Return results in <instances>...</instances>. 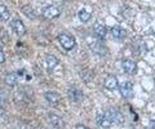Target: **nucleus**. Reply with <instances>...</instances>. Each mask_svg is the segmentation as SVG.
Returning <instances> with one entry per match:
<instances>
[{"mask_svg": "<svg viewBox=\"0 0 155 129\" xmlns=\"http://www.w3.org/2000/svg\"><path fill=\"white\" fill-rule=\"evenodd\" d=\"M78 16H79V20H80L81 22H88V21L91 20L92 14H91V12L88 11V9H81Z\"/></svg>", "mask_w": 155, "mask_h": 129, "instance_id": "f3484780", "label": "nucleus"}, {"mask_svg": "<svg viewBox=\"0 0 155 129\" xmlns=\"http://www.w3.org/2000/svg\"><path fill=\"white\" fill-rule=\"evenodd\" d=\"M69 97L74 103H79V102L83 101L84 95H83V93H81V90L76 89V88H72V89L69 90Z\"/></svg>", "mask_w": 155, "mask_h": 129, "instance_id": "9b49d317", "label": "nucleus"}, {"mask_svg": "<svg viewBox=\"0 0 155 129\" xmlns=\"http://www.w3.org/2000/svg\"><path fill=\"white\" fill-rule=\"evenodd\" d=\"M111 36L114 37L115 40H123L125 35H127V32H125V30L123 27H120V26H114L113 28H111Z\"/></svg>", "mask_w": 155, "mask_h": 129, "instance_id": "9d476101", "label": "nucleus"}, {"mask_svg": "<svg viewBox=\"0 0 155 129\" xmlns=\"http://www.w3.org/2000/svg\"><path fill=\"white\" fill-rule=\"evenodd\" d=\"M88 44H89V48L93 52L94 54H98V56H105L107 49H106V47L102 44V41L98 37H92L89 36L88 37Z\"/></svg>", "mask_w": 155, "mask_h": 129, "instance_id": "f257e3e1", "label": "nucleus"}, {"mask_svg": "<svg viewBox=\"0 0 155 129\" xmlns=\"http://www.w3.org/2000/svg\"><path fill=\"white\" fill-rule=\"evenodd\" d=\"M119 89H120V94H122L125 99H129L133 97L134 90H133V84L130 82H123L119 85Z\"/></svg>", "mask_w": 155, "mask_h": 129, "instance_id": "423d86ee", "label": "nucleus"}, {"mask_svg": "<svg viewBox=\"0 0 155 129\" xmlns=\"http://www.w3.org/2000/svg\"><path fill=\"white\" fill-rule=\"evenodd\" d=\"M61 14V9L57 5H48L43 9V17L47 20H54V18L60 17Z\"/></svg>", "mask_w": 155, "mask_h": 129, "instance_id": "20e7f679", "label": "nucleus"}, {"mask_svg": "<svg viewBox=\"0 0 155 129\" xmlns=\"http://www.w3.org/2000/svg\"><path fill=\"white\" fill-rule=\"evenodd\" d=\"M122 67L124 70V73L128 74V75H133L136 71H137V65H136V62L129 60V58H125L122 61Z\"/></svg>", "mask_w": 155, "mask_h": 129, "instance_id": "6e6552de", "label": "nucleus"}, {"mask_svg": "<svg viewBox=\"0 0 155 129\" xmlns=\"http://www.w3.org/2000/svg\"><path fill=\"white\" fill-rule=\"evenodd\" d=\"M11 26H12V28H13L14 34H16L17 36L22 37L23 35L26 34V27H25L23 22L19 20V18H13L12 22H11Z\"/></svg>", "mask_w": 155, "mask_h": 129, "instance_id": "39448f33", "label": "nucleus"}, {"mask_svg": "<svg viewBox=\"0 0 155 129\" xmlns=\"http://www.w3.org/2000/svg\"><path fill=\"white\" fill-rule=\"evenodd\" d=\"M9 11L5 5H3V4H0V21H8L9 20Z\"/></svg>", "mask_w": 155, "mask_h": 129, "instance_id": "a211bd4d", "label": "nucleus"}, {"mask_svg": "<svg viewBox=\"0 0 155 129\" xmlns=\"http://www.w3.org/2000/svg\"><path fill=\"white\" fill-rule=\"evenodd\" d=\"M22 76V71H18V73H11L5 76V84L8 87H16V84L19 82Z\"/></svg>", "mask_w": 155, "mask_h": 129, "instance_id": "1a4fd4ad", "label": "nucleus"}, {"mask_svg": "<svg viewBox=\"0 0 155 129\" xmlns=\"http://www.w3.org/2000/svg\"><path fill=\"white\" fill-rule=\"evenodd\" d=\"M104 85H105V88L107 89V90H115V89H118V79L115 78V76H113V75H110V76H107V78L105 79V83H104Z\"/></svg>", "mask_w": 155, "mask_h": 129, "instance_id": "ddd939ff", "label": "nucleus"}, {"mask_svg": "<svg viewBox=\"0 0 155 129\" xmlns=\"http://www.w3.org/2000/svg\"><path fill=\"white\" fill-rule=\"evenodd\" d=\"M58 63H60V61H58L57 57L51 56V54H48V56L45 57V67L49 70V71L54 70L57 66H58Z\"/></svg>", "mask_w": 155, "mask_h": 129, "instance_id": "4468645a", "label": "nucleus"}, {"mask_svg": "<svg viewBox=\"0 0 155 129\" xmlns=\"http://www.w3.org/2000/svg\"><path fill=\"white\" fill-rule=\"evenodd\" d=\"M7 93H5V90H3V89H0V106H4V105L7 103Z\"/></svg>", "mask_w": 155, "mask_h": 129, "instance_id": "aec40b11", "label": "nucleus"}, {"mask_svg": "<svg viewBox=\"0 0 155 129\" xmlns=\"http://www.w3.org/2000/svg\"><path fill=\"white\" fill-rule=\"evenodd\" d=\"M96 121H97V125L104 128V129H107L113 125V123H111L110 118L107 116V114L106 112H100L97 114V118H96Z\"/></svg>", "mask_w": 155, "mask_h": 129, "instance_id": "0eeeda50", "label": "nucleus"}, {"mask_svg": "<svg viewBox=\"0 0 155 129\" xmlns=\"http://www.w3.org/2000/svg\"><path fill=\"white\" fill-rule=\"evenodd\" d=\"M22 12L23 14H26V16L28 18H31V20H34V18L36 17V12L32 9V7L30 5H25V7H22Z\"/></svg>", "mask_w": 155, "mask_h": 129, "instance_id": "6ab92c4d", "label": "nucleus"}, {"mask_svg": "<svg viewBox=\"0 0 155 129\" xmlns=\"http://www.w3.org/2000/svg\"><path fill=\"white\" fill-rule=\"evenodd\" d=\"M49 123L52 124L53 128H57V129H62L65 127L64 120H62L60 116L54 115V114H51V115H49Z\"/></svg>", "mask_w": 155, "mask_h": 129, "instance_id": "2eb2a0df", "label": "nucleus"}, {"mask_svg": "<svg viewBox=\"0 0 155 129\" xmlns=\"http://www.w3.org/2000/svg\"><path fill=\"white\" fill-rule=\"evenodd\" d=\"M45 99L52 105V106H57V105L60 103L61 97H60V94L56 93V92H47L45 93Z\"/></svg>", "mask_w": 155, "mask_h": 129, "instance_id": "dca6fc26", "label": "nucleus"}, {"mask_svg": "<svg viewBox=\"0 0 155 129\" xmlns=\"http://www.w3.org/2000/svg\"><path fill=\"white\" fill-rule=\"evenodd\" d=\"M75 129H88V128H87L85 125H81V124H80V125H76Z\"/></svg>", "mask_w": 155, "mask_h": 129, "instance_id": "4be33fe9", "label": "nucleus"}, {"mask_svg": "<svg viewBox=\"0 0 155 129\" xmlns=\"http://www.w3.org/2000/svg\"><path fill=\"white\" fill-rule=\"evenodd\" d=\"M93 31H94L96 37H98V39H101V40L105 39L106 35H107V28H106L102 23H96Z\"/></svg>", "mask_w": 155, "mask_h": 129, "instance_id": "f8f14e48", "label": "nucleus"}, {"mask_svg": "<svg viewBox=\"0 0 155 129\" xmlns=\"http://www.w3.org/2000/svg\"><path fill=\"white\" fill-rule=\"evenodd\" d=\"M105 112L107 114V116L110 118V120L113 124H116V125H123L124 124V116H123L122 111H119L118 108L111 107L109 110H106Z\"/></svg>", "mask_w": 155, "mask_h": 129, "instance_id": "7ed1b4c3", "label": "nucleus"}, {"mask_svg": "<svg viewBox=\"0 0 155 129\" xmlns=\"http://www.w3.org/2000/svg\"><path fill=\"white\" fill-rule=\"evenodd\" d=\"M4 62H5V54H4L3 49L0 48V63H4Z\"/></svg>", "mask_w": 155, "mask_h": 129, "instance_id": "412c9836", "label": "nucleus"}, {"mask_svg": "<svg viewBox=\"0 0 155 129\" xmlns=\"http://www.w3.org/2000/svg\"><path fill=\"white\" fill-rule=\"evenodd\" d=\"M58 41H60V44L62 45V48L66 49V50H71L76 44L74 36L67 34V32H62V34L58 35Z\"/></svg>", "mask_w": 155, "mask_h": 129, "instance_id": "f03ea898", "label": "nucleus"}]
</instances>
